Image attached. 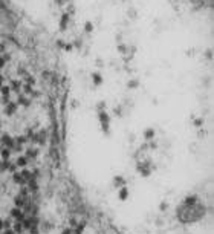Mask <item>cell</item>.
<instances>
[{
	"instance_id": "1",
	"label": "cell",
	"mask_w": 214,
	"mask_h": 234,
	"mask_svg": "<svg viewBox=\"0 0 214 234\" xmlns=\"http://www.w3.org/2000/svg\"><path fill=\"white\" fill-rule=\"evenodd\" d=\"M205 214V208L202 204H199L197 197H188L182 204V207L177 211L179 220L182 222H193V220H199Z\"/></svg>"
},
{
	"instance_id": "2",
	"label": "cell",
	"mask_w": 214,
	"mask_h": 234,
	"mask_svg": "<svg viewBox=\"0 0 214 234\" xmlns=\"http://www.w3.org/2000/svg\"><path fill=\"white\" fill-rule=\"evenodd\" d=\"M68 20H69V15H63V20H61V28H66Z\"/></svg>"
},
{
	"instance_id": "3",
	"label": "cell",
	"mask_w": 214,
	"mask_h": 234,
	"mask_svg": "<svg viewBox=\"0 0 214 234\" xmlns=\"http://www.w3.org/2000/svg\"><path fill=\"white\" fill-rule=\"evenodd\" d=\"M93 81H95L96 84H98V83H101V77H100V75H93Z\"/></svg>"
},
{
	"instance_id": "4",
	"label": "cell",
	"mask_w": 214,
	"mask_h": 234,
	"mask_svg": "<svg viewBox=\"0 0 214 234\" xmlns=\"http://www.w3.org/2000/svg\"><path fill=\"white\" fill-rule=\"evenodd\" d=\"M86 31H87V32H90V31H92V23H87L86 25Z\"/></svg>"
}]
</instances>
